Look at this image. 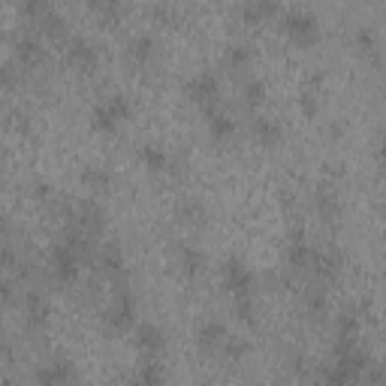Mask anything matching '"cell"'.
Returning <instances> with one entry per match:
<instances>
[{
    "mask_svg": "<svg viewBox=\"0 0 386 386\" xmlns=\"http://www.w3.org/2000/svg\"><path fill=\"white\" fill-rule=\"evenodd\" d=\"M221 275H223V287L230 290L235 299L254 296V271L247 269L238 257H230V259H226L223 269H221Z\"/></svg>",
    "mask_w": 386,
    "mask_h": 386,
    "instance_id": "obj_1",
    "label": "cell"
},
{
    "mask_svg": "<svg viewBox=\"0 0 386 386\" xmlns=\"http://www.w3.org/2000/svg\"><path fill=\"white\" fill-rule=\"evenodd\" d=\"M283 33L296 42V45H311L320 37V25L311 13H302V9H293V13L283 16Z\"/></svg>",
    "mask_w": 386,
    "mask_h": 386,
    "instance_id": "obj_2",
    "label": "cell"
},
{
    "mask_svg": "<svg viewBox=\"0 0 386 386\" xmlns=\"http://www.w3.org/2000/svg\"><path fill=\"white\" fill-rule=\"evenodd\" d=\"M78 371L70 359H54L49 365L37 368V386H76Z\"/></svg>",
    "mask_w": 386,
    "mask_h": 386,
    "instance_id": "obj_3",
    "label": "cell"
},
{
    "mask_svg": "<svg viewBox=\"0 0 386 386\" xmlns=\"http://www.w3.org/2000/svg\"><path fill=\"white\" fill-rule=\"evenodd\" d=\"M133 320H136V299H133V293L121 290L118 299L112 302V308L106 311V326H109V332H127Z\"/></svg>",
    "mask_w": 386,
    "mask_h": 386,
    "instance_id": "obj_4",
    "label": "cell"
},
{
    "mask_svg": "<svg viewBox=\"0 0 386 386\" xmlns=\"http://www.w3.org/2000/svg\"><path fill=\"white\" fill-rule=\"evenodd\" d=\"M52 271H54V278H58L61 283H73L78 278V251H76V247H70L66 242L54 245V251H52Z\"/></svg>",
    "mask_w": 386,
    "mask_h": 386,
    "instance_id": "obj_5",
    "label": "cell"
},
{
    "mask_svg": "<svg viewBox=\"0 0 386 386\" xmlns=\"http://www.w3.org/2000/svg\"><path fill=\"white\" fill-rule=\"evenodd\" d=\"M187 94H190L193 103H199V106L218 103V94H221L218 76H214V73H199V76H193L190 82H187Z\"/></svg>",
    "mask_w": 386,
    "mask_h": 386,
    "instance_id": "obj_6",
    "label": "cell"
},
{
    "mask_svg": "<svg viewBox=\"0 0 386 386\" xmlns=\"http://www.w3.org/2000/svg\"><path fill=\"white\" fill-rule=\"evenodd\" d=\"M66 61H70L76 70H90V66L97 64V45L85 37H73L66 42Z\"/></svg>",
    "mask_w": 386,
    "mask_h": 386,
    "instance_id": "obj_7",
    "label": "cell"
},
{
    "mask_svg": "<svg viewBox=\"0 0 386 386\" xmlns=\"http://www.w3.org/2000/svg\"><path fill=\"white\" fill-rule=\"evenodd\" d=\"M136 344H139V350H145V356H157L166 347V335L157 323H139V329H136Z\"/></svg>",
    "mask_w": 386,
    "mask_h": 386,
    "instance_id": "obj_8",
    "label": "cell"
},
{
    "mask_svg": "<svg viewBox=\"0 0 386 386\" xmlns=\"http://www.w3.org/2000/svg\"><path fill=\"white\" fill-rule=\"evenodd\" d=\"M226 338H230V332H226V326L221 320H206L197 332V341L202 350H221Z\"/></svg>",
    "mask_w": 386,
    "mask_h": 386,
    "instance_id": "obj_9",
    "label": "cell"
},
{
    "mask_svg": "<svg viewBox=\"0 0 386 386\" xmlns=\"http://www.w3.org/2000/svg\"><path fill=\"white\" fill-rule=\"evenodd\" d=\"M127 386H166V371L157 359H145L142 368L127 380Z\"/></svg>",
    "mask_w": 386,
    "mask_h": 386,
    "instance_id": "obj_10",
    "label": "cell"
},
{
    "mask_svg": "<svg viewBox=\"0 0 386 386\" xmlns=\"http://www.w3.org/2000/svg\"><path fill=\"white\" fill-rule=\"evenodd\" d=\"M25 314H28V323L30 326H42V323H49L52 305H49V299H45L42 293L30 290L28 296H25Z\"/></svg>",
    "mask_w": 386,
    "mask_h": 386,
    "instance_id": "obj_11",
    "label": "cell"
},
{
    "mask_svg": "<svg viewBox=\"0 0 386 386\" xmlns=\"http://www.w3.org/2000/svg\"><path fill=\"white\" fill-rule=\"evenodd\" d=\"M178 266L185 275H199L202 269H206V254L199 251L197 245H178Z\"/></svg>",
    "mask_w": 386,
    "mask_h": 386,
    "instance_id": "obj_12",
    "label": "cell"
},
{
    "mask_svg": "<svg viewBox=\"0 0 386 386\" xmlns=\"http://www.w3.org/2000/svg\"><path fill=\"white\" fill-rule=\"evenodd\" d=\"M311 254H314V247L305 242V235L296 233L290 238V247H287V263L293 269H308L311 266Z\"/></svg>",
    "mask_w": 386,
    "mask_h": 386,
    "instance_id": "obj_13",
    "label": "cell"
},
{
    "mask_svg": "<svg viewBox=\"0 0 386 386\" xmlns=\"http://www.w3.org/2000/svg\"><path fill=\"white\" fill-rule=\"evenodd\" d=\"M254 136H257L259 145H269V148H275V145L283 139V127H281L278 121H271V118H257V121H254Z\"/></svg>",
    "mask_w": 386,
    "mask_h": 386,
    "instance_id": "obj_14",
    "label": "cell"
},
{
    "mask_svg": "<svg viewBox=\"0 0 386 386\" xmlns=\"http://www.w3.org/2000/svg\"><path fill=\"white\" fill-rule=\"evenodd\" d=\"M139 160L148 172H166L169 169V154L160 148V145H151V142L139 148Z\"/></svg>",
    "mask_w": 386,
    "mask_h": 386,
    "instance_id": "obj_15",
    "label": "cell"
},
{
    "mask_svg": "<svg viewBox=\"0 0 386 386\" xmlns=\"http://www.w3.org/2000/svg\"><path fill=\"white\" fill-rule=\"evenodd\" d=\"M40 58H42V45H40L37 37H21V40L16 42V61H18L21 66L40 64Z\"/></svg>",
    "mask_w": 386,
    "mask_h": 386,
    "instance_id": "obj_16",
    "label": "cell"
},
{
    "mask_svg": "<svg viewBox=\"0 0 386 386\" xmlns=\"http://www.w3.org/2000/svg\"><path fill=\"white\" fill-rule=\"evenodd\" d=\"M82 181H85L88 190L106 193L112 187V172H109V169H103V166H88L85 172H82Z\"/></svg>",
    "mask_w": 386,
    "mask_h": 386,
    "instance_id": "obj_17",
    "label": "cell"
},
{
    "mask_svg": "<svg viewBox=\"0 0 386 386\" xmlns=\"http://www.w3.org/2000/svg\"><path fill=\"white\" fill-rule=\"evenodd\" d=\"M314 206H317V211H320V218H323V221H335L338 214H341V202H338L335 193H332V190H326V187L314 197Z\"/></svg>",
    "mask_w": 386,
    "mask_h": 386,
    "instance_id": "obj_18",
    "label": "cell"
},
{
    "mask_svg": "<svg viewBox=\"0 0 386 386\" xmlns=\"http://www.w3.org/2000/svg\"><path fill=\"white\" fill-rule=\"evenodd\" d=\"M127 54H130L136 64L151 61V54H154V37H151V33H139V37H133Z\"/></svg>",
    "mask_w": 386,
    "mask_h": 386,
    "instance_id": "obj_19",
    "label": "cell"
},
{
    "mask_svg": "<svg viewBox=\"0 0 386 386\" xmlns=\"http://www.w3.org/2000/svg\"><path fill=\"white\" fill-rule=\"evenodd\" d=\"M278 13V4H266V0H254V4H245L242 6V18L251 21V25H259L263 18L275 16Z\"/></svg>",
    "mask_w": 386,
    "mask_h": 386,
    "instance_id": "obj_20",
    "label": "cell"
},
{
    "mask_svg": "<svg viewBox=\"0 0 386 386\" xmlns=\"http://www.w3.org/2000/svg\"><path fill=\"white\" fill-rule=\"evenodd\" d=\"M100 266H103L106 271H112V275H121L124 271V254L118 245H103L100 247Z\"/></svg>",
    "mask_w": 386,
    "mask_h": 386,
    "instance_id": "obj_21",
    "label": "cell"
},
{
    "mask_svg": "<svg viewBox=\"0 0 386 386\" xmlns=\"http://www.w3.org/2000/svg\"><path fill=\"white\" fill-rule=\"evenodd\" d=\"M209 130H211V139L214 142H226V139H233V133H235V121L218 112V115L209 118Z\"/></svg>",
    "mask_w": 386,
    "mask_h": 386,
    "instance_id": "obj_22",
    "label": "cell"
},
{
    "mask_svg": "<svg viewBox=\"0 0 386 386\" xmlns=\"http://www.w3.org/2000/svg\"><path fill=\"white\" fill-rule=\"evenodd\" d=\"M311 266L320 278H335L338 275V257L335 254H326V251H314L311 254Z\"/></svg>",
    "mask_w": 386,
    "mask_h": 386,
    "instance_id": "obj_23",
    "label": "cell"
},
{
    "mask_svg": "<svg viewBox=\"0 0 386 386\" xmlns=\"http://www.w3.org/2000/svg\"><path fill=\"white\" fill-rule=\"evenodd\" d=\"M90 127H94L97 133H115L118 130V121L112 118V112L106 109V103L90 112Z\"/></svg>",
    "mask_w": 386,
    "mask_h": 386,
    "instance_id": "obj_24",
    "label": "cell"
},
{
    "mask_svg": "<svg viewBox=\"0 0 386 386\" xmlns=\"http://www.w3.org/2000/svg\"><path fill=\"white\" fill-rule=\"evenodd\" d=\"M242 97H245V103L257 109V106H263L266 103V85L259 82V78H247L245 88H242Z\"/></svg>",
    "mask_w": 386,
    "mask_h": 386,
    "instance_id": "obj_25",
    "label": "cell"
},
{
    "mask_svg": "<svg viewBox=\"0 0 386 386\" xmlns=\"http://www.w3.org/2000/svg\"><path fill=\"white\" fill-rule=\"evenodd\" d=\"M106 109L112 112V118H115L118 124H124V121L133 115V106H130V97H127V94H112L109 103H106Z\"/></svg>",
    "mask_w": 386,
    "mask_h": 386,
    "instance_id": "obj_26",
    "label": "cell"
},
{
    "mask_svg": "<svg viewBox=\"0 0 386 386\" xmlns=\"http://www.w3.org/2000/svg\"><path fill=\"white\" fill-rule=\"evenodd\" d=\"M178 218L185 223H202V221H206V206H202L199 199H187V202H181Z\"/></svg>",
    "mask_w": 386,
    "mask_h": 386,
    "instance_id": "obj_27",
    "label": "cell"
},
{
    "mask_svg": "<svg viewBox=\"0 0 386 386\" xmlns=\"http://www.w3.org/2000/svg\"><path fill=\"white\" fill-rule=\"evenodd\" d=\"M356 335H359V317L356 314H338V338H353L356 341Z\"/></svg>",
    "mask_w": 386,
    "mask_h": 386,
    "instance_id": "obj_28",
    "label": "cell"
},
{
    "mask_svg": "<svg viewBox=\"0 0 386 386\" xmlns=\"http://www.w3.org/2000/svg\"><path fill=\"white\" fill-rule=\"evenodd\" d=\"M299 106H302V115L305 118H314L317 115V90H314V82H308L302 88V97H299Z\"/></svg>",
    "mask_w": 386,
    "mask_h": 386,
    "instance_id": "obj_29",
    "label": "cell"
},
{
    "mask_svg": "<svg viewBox=\"0 0 386 386\" xmlns=\"http://www.w3.org/2000/svg\"><path fill=\"white\" fill-rule=\"evenodd\" d=\"M226 58H230V66H233V70H245V66L251 64V45H233Z\"/></svg>",
    "mask_w": 386,
    "mask_h": 386,
    "instance_id": "obj_30",
    "label": "cell"
},
{
    "mask_svg": "<svg viewBox=\"0 0 386 386\" xmlns=\"http://www.w3.org/2000/svg\"><path fill=\"white\" fill-rule=\"evenodd\" d=\"M235 317L245 323H254L257 320V305H254V296H242L235 299Z\"/></svg>",
    "mask_w": 386,
    "mask_h": 386,
    "instance_id": "obj_31",
    "label": "cell"
},
{
    "mask_svg": "<svg viewBox=\"0 0 386 386\" xmlns=\"http://www.w3.org/2000/svg\"><path fill=\"white\" fill-rule=\"evenodd\" d=\"M64 25H66L64 16H58L54 9H52L49 16H42V18H40V28H42L45 33H49V37H61V33H64Z\"/></svg>",
    "mask_w": 386,
    "mask_h": 386,
    "instance_id": "obj_32",
    "label": "cell"
},
{
    "mask_svg": "<svg viewBox=\"0 0 386 386\" xmlns=\"http://www.w3.org/2000/svg\"><path fill=\"white\" fill-rule=\"evenodd\" d=\"M221 350H223V353L230 356L233 362H238V359H245V356H247V350H251V347H247V341H238V338H226Z\"/></svg>",
    "mask_w": 386,
    "mask_h": 386,
    "instance_id": "obj_33",
    "label": "cell"
},
{
    "mask_svg": "<svg viewBox=\"0 0 386 386\" xmlns=\"http://www.w3.org/2000/svg\"><path fill=\"white\" fill-rule=\"evenodd\" d=\"M18 85V66L16 64H0V88L13 90Z\"/></svg>",
    "mask_w": 386,
    "mask_h": 386,
    "instance_id": "obj_34",
    "label": "cell"
},
{
    "mask_svg": "<svg viewBox=\"0 0 386 386\" xmlns=\"http://www.w3.org/2000/svg\"><path fill=\"white\" fill-rule=\"evenodd\" d=\"M21 13H25L28 18H42V16H49L52 13V4H45V0H30V4L21 6Z\"/></svg>",
    "mask_w": 386,
    "mask_h": 386,
    "instance_id": "obj_35",
    "label": "cell"
},
{
    "mask_svg": "<svg viewBox=\"0 0 386 386\" xmlns=\"http://www.w3.org/2000/svg\"><path fill=\"white\" fill-rule=\"evenodd\" d=\"M326 308H329L326 293H323V290H311V293H308V311L320 317V314H326Z\"/></svg>",
    "mask_w": 386,
    "mask_h": 386,
    "instance_id": "obj_36",
    "label": "cell"
},
{
    "mask_svg": "<svg viewBox=\"0 0 386 386\" xmlns=\"http://www.w3.org/2000/svg\"><path fill=\"white\" fill-rule=\"evenodd\" d=\"M356 42H359L362 52H374V49H378V42H374V30H371V28H359V30H356Z\"/></svg>",
    "mask_w": 386,
    "mask_h": 386,
    "instance_id": "obj_37",
    "label": "cell"
},
{
    "mask_svg": "<svg viewBox=\"0 0 386 386\" xmlns=\"http://www.w3.org/2000/svg\"><path fill=\"white\" fill-rule=\"evenodd\" d=\"M0 266H6V269L18 266V254L13 251V247H0Z\"/></svg>",
    "mask_w": 386,
    "mask_h": 386,
    "instance_id": "obj_38",
    "label": "cell"
},
{
    "mask_svg": "<svg viewBox=\"0 0 386 386\" xmlns=\"http://www.w3.org/2000/svg\"><path fill=\"white\" fill-rule=\"evenodd\" d=\"M16 296V287H13V281H0V305H9Z\"/></svg>",
    "mask_w": 386,
    "mask_h": 386,
    "instance_id": "obj_39",
    "label": "cell"
},
{
    "mask_svg": "<svg viewBox=\"0 0 386 386\" xmlns=\"http://www.w3.org/2000/svg\"><path fill=\"white\" fill-rule=\"evenodd\" d=\"M37 197L40 199H49L52 197V185H37Z\"/></svg>",
    "mask_w": 386,
    "mask_h": 386,
    "instance_id": "obj_40",
    "label": "cell"
},
{
    "mask_svg": "<svg viewBox=\"0 0 386 386\" xmlns=\"http://www.w3.org/2000/svg\"><path fill=\"white\" fill-rule=\"evenodd\" d=\"M16 127H18V130H28V127H30V124H28V115H16Z\"/></svg>",
    "mask_w": 386,
    "mask_h": 386,
    "instance_id": "obj_41",
    "label": "cell"
},
{
    "mask_svg": "<svg viewBox=\"0 0 386 386\" xmlns=\"http://www.w3.org/2000/svg\"><path fill=\"white\" fill-rule=\"evenodd\" d=\"M4 233H6V218L0 214V238H4Z\"/></svg>",
    "mask_w": 386,
    "mask_h": 386,
    "instance_id": "obj_42",
    "label": "cell"
},
{
    "mask_svg": "<svg viewBox=\"0 0 386 386\" xmlns=\"http://www.w3.org/2000/svg\"><path fill=\"white\" fill-rule=\"evenodd\" d=\"M278 386H283V383H278Z\"/></svg>",
    "mask_w": 386,
    "mask_h": 386,
    "instance_id": "obj_43",
    "label": "cell"
}]
</instances>
